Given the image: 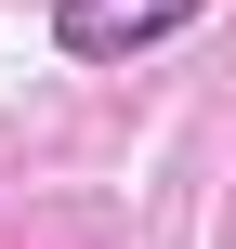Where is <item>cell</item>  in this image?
<instances>
[{"mask_svg": "<svg viewBox=\"0 0 236 249\" xmlns=\"http://www.w3.org/2000/svg\"><path fill=\"white\" fill-rule=\"evenodd\" d=\"M210 0H66L53 13V39L79 53V66H118V53H158L171 26H197Z\"/></svg>", "mask_w": 236, "mask_h": 249, "instance_id": "obj_1", "label": "cell"}]
</instances>
